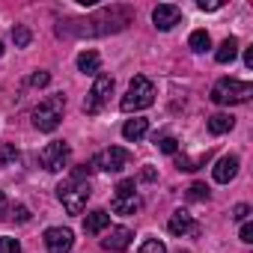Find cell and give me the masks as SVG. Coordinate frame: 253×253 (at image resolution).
I'll use <instances>...</instances> for the list:
<instances>
[{
  "instance_id": "6da1fadb",
  "label": "cell",
  "mask_w": 253,
  "mask_h": 253,
  "mask_svg": "<svg viewBox=\"0 0 253 253\" xmlns=\"http://www.w3.org/2000/svg\"><path fill=\"white\" fill-rule=\"evenodd\" d=\"M131 24V12L122 9V6H110L101 9L92 18L84 21H66L57 27V36H107V33H119Z\"/></svg>"
},
{
  "instance_id": "7a4b0ae2",
  "label": "cell",
  "mask_w": 253,
  "mask_h": 253,
  "mask_svg": "<svg viewBox=\"0 0 253 253\" xmlns=\"http://www.w3.org/2000/svg\"><path fill=\"white\" fill-rule=\"evenodd\" d=\"M89 182L86 179H78V176H69L60 188H57V200L63 203V209L69 214H81L86 209V200H89Z\"/></svg>"
},
{
  "instance_id": "3957f363",
  "label": "cell",
  "mask_w": 253,
  "mask_h": 253,
  "mask_svg": "<svg viewBox=\"0 0 253 253\" xmlns=\"http://www.w3.org/2000/svg\"><path fill=\"white\" fill-rule=\"evenodd\" d=\"M152 101H155V84H152L149 78L137 75V78L128 84V92L122 95L119 107H122L125 113H137V110H146Z\"/></svg>"
},
{
  "instance_id": "277c9868",
  "label": "cell",
  "mask_w": 253,
  "mask_h": 253,
  "mask_svg": "<svg viewBox=\"0 0 253 253\" xmlns=\"http://www.w3.org/2000/svg\"><path fill=\"white\" fill-rule=\"evenodd\" d=\"M253 95V84L238 81V78H220L211 86V101L214 104H244Z\"/></svg>"
},
{
  "instance_id": "5b68a950",
  "label": "cell",
  "mask_w": 253,
  "mask_h": 253,
  "mask_svg": "<svg viewBox=\"0 0 253 253\" xmlns=\"http://www.w3.org/2000/svg\"><path fill=\"white\" fill-rule=\"evenodd\" d=\"M63 110H66V95H51L33 110V125L39 131H54L63 119Z\"/></svg>"
},
{
  "instance_id": "8992f818",
  "label": "cell",
  "mask_w": 253,
  "mask_h": 253,
  "mask_svg": "<svg viewBox=\"0 0 253 253\" xmlns=\"http://www.w3.org/2000/svg\"><path fill=\"white\" fill-rule=\"evenodd\" d=\"M39 161H42V167H45L48 173H60V170H66L69 161H72V146H69L66 140H54V143H48V146L39 152Z\"/></svg>"
},
{
  "instance_id": "52a82bcc",
  "label": "cell",
  "mask_w": 253,
  "mask_h": 253,
  "mask_svg": "<svg viewBox=\"0 0 253 253\" xmlns=\"http://www.w3.org/2000/svg\"><path fill=\"white\" fill-rule=\"evenodd\" d=\"M110 92H113V78L110 75H98L95 84H92V89H89V95L84 98V113H89V116L101 113V107L107 104Z\"/></svg>"
},
{
  "instance_id": "ba28073f",
  "label": "cell",
  "mask_w": 253,
  "mask_h": 253,
  "mask_svg": "<svg viewBox=\"0 0 253 253\" xmlns=\"http://www.w3.org/2000/svg\"><path fill=\"white\" fill-rule=\"evenodd\" d=\"M128 161H131V155H128V149H122V146H110V149H104V152H98L92 158L95 170H104V173H119V170L128 167Z\"/></svg>"
},
{
  "instance_id": "9c48e42d",
  "label": "cell",
  "mask_w": 253,
  "mask_h": 253,
  "mask_svg": "<svg viewBox=\"0 0 253 253\" xmlns=\"http://www.w3.org/2000/svg\"><path fill=\"white\" fill-rule=\"evenodd\" d=\"M45 247H48V253H69V250L75 247L72 229H66V226H51V229H45Z\"/></svg>"
},
{
  "instance_id": "30bf717a",
  "label": "cell",
  "mask_w": 253,
  "mask_h": 253,
  "mask_svg": "<svg viewBox=\"0 0 253 253\" xmlns=\"http://www.w3.org/2000/svg\"><path fill=\"white\" fill-rule=\"evenodd\" d=\"M152 21H155L158 30H173V27L182 21V9L173 6V3H161V6L152 9Z\"/></svg>"
},
{
  "instance_id": "8fae6325",
  "label": "cell",
  "mask_w": 253,
  "mask_h": 253,
  "mask_svg": "<svg viewBox=\"0 0 253 253\" xmlns=\"http://www.w3.org/2000/svg\"><path fill=\"white\" fill-rule=\"evenodd\" d=\"M131 229L128 226H113L104 238H101V247L104 250H113V253H122V250H128V244H131Z\"/></svg>"
},
{
  "instance_id": "7c38bea8",
  "label": "cell",
  "mask_w": 253,
  "mask_h": 253,
  "mask_svg": "<svg viewBox=\"0 0 253 253\" xmlns=\"http://www.w3.org/2000/svg\"><path fill=\"white\" fill-rule=\"evenodd\" d=\"M167 229H170L173 235H200V226L194 223V217H191L185 209H179V211H173V214H170Z\"/></svg>"
},
{
  "instance_id": "4fadbf2b",
  "label": "cell",
  "mask_w": 253,
  "mask_h": 253,
  "mask_svg": "<svg viewBox=\"0 0 253 253\" xmlns=\"http://www.w3.org/2000/svg\"><path fill=\"white\" fill-rule=\"evenodd\" d=\"M238 167H241V161H238L235 155H223V158L211 167V176H214L217 185H226V182H232V179L238 176Z\"/></svg>"
},
{
  "instance_id": "5bb4252c",
  "label": "cell",
  "mask_w": 253,
  "mask_h": 253,
  "mask_svg": "<svg viewBox=\"0 0 253 253\" xmlns=\"http://www.w3.org/2000/svg\"><path fill=\"white\" fill-rule=\"evenodd\" d=\"M107 226H110V214H107L104 209H92V211H86V217H84V232L98 235V232H104Z\"/></svg>"
},
{
  "instance_id": "9a60e30c",
  "label": "cell",
  "mask_w": 253,
  "mask_h": 253,
  "mask_svg": "<svg viewBox=\"0 0 253 253\" xmlns=\"http://www.w3.org/2000/svg\"><path fill=\"white\" fill-rule=\"evenodd\" d=\"M146 131H149V119H143V116H134V119H128L122 125V137L125 140H140V137H146Z\"/></svg>"
},
{
  "instance_id": "2e32d148",
  "label": "cell",
  "mask_w": 253,
  "mask_h": 253,
  "mask_svg": "<svg viewBox=\"0 0 253 253\" xmlns=\"http://www.w3.org/2000/svg\"><path fill=\"white\" fill-rule=\"evenodd\" d=\"M238 57V39L235 36H229V39H223L220 42V48L214 51V60L220 63V66H226V63H232Z\"/></svg>"
},
{
  "instance_id": "e0dca14e",
  "label": "cell",
  "mask_w": 253,
  "mask_h": 253,
  "mask_svg": "<svg viewBox=\"0 0 253 253\" xmlns=\"http://www.w3.org/2000/svg\"><path fill=\"white\" fill-rule=\"evenodd\" d=\"M98 69H101V57H98L95 51H81V54H78V72H84V75H98Z\"/></svg>"
},
{
  "instance_id": "ac0fdd59",
  "label": "cell",
  "mask_w": 253,
  "mask_h": 253,
  "mask_svg": "<svg viewBox=\"0 0 253 253\" xmlns=\"http://www.w3.org/2000/svg\"><path fill=\"white\" fill-rule=\"evenodd\" d=\"M232 125H235V119H232L229 113H214V116H209V131H211V134H226V131H232Z\"/></svg>"
},
{
  "instance_id": "d6986e66",
  "label": "cell",
  "mask_w": 253,
  "mask_h": 253,
  "mask_svg": "<svg viewBox=\"0 0 253 253\" xmlns=\"http://www.w3.org/2000/svg\"><path fill=\"white\" fill-rule=\"evenodd\" d=\"M140 209V200L137 197H122V200H113V214H134Z\"/></svg>"
},
{
  "instance_id": "ffe728a7",
  "label": "cell",
  "mask_w": 253,
  "mask_h": 253,
  "mask_svg": "<svg viewBox=\"0 0 253 253\" xmlns=\"http://www.w3.org/2000/svg\"><path fill=\"white\" fill-rule=\"evenodd\" d=\"M188 45H191V51L203 54V51H209V48H211V39H209V33H206V30H194V33H191V39H188Z\"/></svg>"
},
{
  "instance_id": "44dd1931",
  "label": "cell",
  "mask_w": 253,
  "mask_h": 253,
  "mask_svg": "<svg viewBox=\"0 0 253 253\" xmlns=\"http://www.w3.org/2000/svg\"><path fill=\"white\" fill-rule=\"evenodd\" d=\"M30 39H33V33H30L24 24H15V30H12V42H15V48H27Z\"/></svg>"
},
{
  "instance_id": "7402d4cb",
  "label": "cell",
  "mask_w": 253,
  "mask_h": 253,
  "mask_svg": "<svg viewBox=\"0 0 253 253\" xmlns=\"http://www.w3.org/2000/svg\"><path fill=\"white\" fill-rule=\"evenodd\" d=\"M206 161H209V155H203V158H185V155H179V158H176L179 170H188V173H191V170H200Z\"/></svg>"
},
{
  "instance_id": "603a6c76",
  "label": "cell",
  "mask_w": 253,
  "mask_h": 253,
  "mask_svg": "<svg viewBox=\"0 0 253 253\" xmlns=\"http://www.w3.org/2000/svg\"><path fill=\"white\" fill-rule=\"evenodd\" d=\"M15 158H18V149H15V143H0V167L12 164Z\"/></svg>"
},
{
  "instance_id": "cb8c5ba5",
  "label": "cell",
  "mask_w": 253,
  "mask_h": 253,
  "mask_svg": "<svg viewBox=\"0 0 253 253\" xmlns=\"http://www.w3.org/2000/svg\"><path fill=\"white\" fill-rule=\"evenodd\" d=\"M122 197H134V179H122L113 188V200H122Z\"/></svg>"
},
{
  "instance_id": "d4e9b609",
  "label": "cell",
  "mask_w": 253,
  "mask_h": 253,
  "mask_svg": "<svg viewBox=\"0 0 253 253\" xmlns=\"http://www.w3.org/2000/svg\"><path fill=\"white\" fill-rule=\"evenodd\" d=\"M137 253H167V247H164V241H158V238H146Z\"/></svg>"
},
{
  "instance_id": "484cf974",
  "label": "cell",
  "mask_w": 253,
  "mask_h": 253,
  "mask_svg": "<svg viewBox=\"0 0 253 253\" xmlns=\"http://www.w3.org/2000/svg\"><path fill=\"white\" fill-rule=\"evenodd\" d=\"M0 253H21V244H18V238L0 235Z\"/></svg>"
},
{
  "instance_id": "4316f807",
  "label": "cell",
  "mask_w": 253,
  "mask_h": 253,
  "mask_svg": "<svg viewBox=\"0 0 253 253\" xmlns=\"http://www.w3.org/2000/svg\"><path fill=\"white\" fill-rule=\"evenodd\" d=\"M155 146H158L161 152H167V155H176V149H179L176 137H161V140H155Z\"/></svg>"
},
{
  "instance_id": "83f0119b",
  "label": "cell",
  "mask_w": 253,
  "mask_h": 253,
  "mask_svg": "<svg viewBox=\"0 0 253 253\" xmlns=\"http://www.w3.org/2000/svg\"><path fill=\"white\" fill-rule=\"evenodd\" d=\"M188 197H191V200H209V188H206L203 182H194V185L188 188Z\"/></svg>"
},
{
  "instance_id": "f1b7e54d",
  "label": "cell",
  "mask_w": 253,
  "mask_h": 253,
  "mask_svg": "<svg viewBox=\"0 0 253 253\" xmlns=\"http://www.w3.org/2000/svg\"><path fill=\"white\" fill-rule=\"evenodd\" d=\"M12 220H18V223L30 220V209L27 206H12Z\"/></svg>"
},
{
  "instance_id": "f546056e",
  "label": "cell",
  "mask_w": 253,
  "mask_h": 253,
  "mask_svg": "<svg viewBox=\"0 0 253 253\" xmlns=\"http://www.w3.org/2000/svg\"><path fill=\"white\" fill-rule=\"evenodd\" d=\"M247 214H250V206H247V203H238V206L232 209V220H247Z\"/></svg>"
},
{
  "instance_id": "4dcf8cb0",
  "label": "cell",
  "mask_w": 253,
  "mask_h": 253,
  "mask_svg": "<svg viewBox=\"0 0 253 253\" xmlns=\"http://www.w3.org/2000/svg\"><path fill=\"white\" fill-rule=\"evenodd\" d=\"M203 12H214V9H220L223 3H220V0H200V3H197Z\"/></svg>"
},
{
  "instance_id": "1f68e13d",
  "label": "cell",
  "mask_w": 253,
  "mask_h": 253,
  "mask_svg": "<svg viewBox=\"0 0 253 253\" xmlns=\"http://www.w3.org/2000/svg\"><path fill=\"white\" fill-rule=\"evenodd\" d=\"M48 81H51V75H48V72H36V75L30 78V84H33V86H48Z\"/></svg>"
},
{
  "instance_id": "d6a6232c",
  "label": "cell",
  "mask_w": 253,
  "mask_h": 253,
  "mask_svg": "<svg viewBox=\"0 0 253 253\" xmlns=\"http://www.w3.org/2000/svg\"><path fill=\"white\" fill-rule=\"evenodd\" d=\"M238 235H241V241L250 244V241H253V223H241V232H238Z\"/></svg>"
},
{
  "instance_id": "836d02e7",
  "label": "cell",
  "mask_w": 253,
  "mask_h": 253,
  "mask_svg": "<svg viewBox=\"0 0 253 253\" xmlns=\"http://www.w3.org/2000/svg\"><path fill=\"white\" fill-rule=\"evenodd\" d=\"M244 66H247V69H253V48H247V51H244Z\"/></svg>"
},
{
  "instance_id": "e575fe53",
  "label": "cell",
  "mask_w": 253,
  "mask_h": 253,
  "mask_svg": "<svg viewBox=\"0 0 253 253\" xmlns=\"http://www.w3.org/2000/svg\"><path fill=\"white\" fill-rule=\"evenodd\" d=\"M140 179H143V182H152V179H155V170H152V167H146V170L140 173Z\"/></svg>"
},
{
  "instance_id": "d590c367",
  "label": "cell",
  "mask_w": 253,
  "mask_h": 253,
  "mask_svg": "<svg viewBox=\"0 0 253 253\" xmlns=\"http://www.w3.org/2000/svg\"><path fill=\"white\" fill-rule=\"evenodd\" d=\"M3 214H6V194L0 191V217H3Z\"/></svg>"
},
{
  "instance_id": "8d00e7d4",
  "label": "cell",
  "mask_w": 253,
  "mask_h": 253,
  "mask_svg": "<svg viewBox=\"0 0 253 253\" xmlns=\"http://www.w3.org/2000/svg\"><path fill=\"white\" fill-rule=\"evenodd\" d=\"M0 57H3V42H0Z\"/></svg>"
},
{
  "instance_id": "74e56055",
  "label": "cell",
  "mask_w": 253,
  "mask_h": 253,
  "mask_svg": "<svg viewBox=\"0 0 253 253\" xmlns=\"http://www.w3.org/2000/svg\"><path fill=\"white\" fill-rule=\"evenodd\" d=\"M179 253H191V250H179Z\"/></svg>"
}]
</instances>
